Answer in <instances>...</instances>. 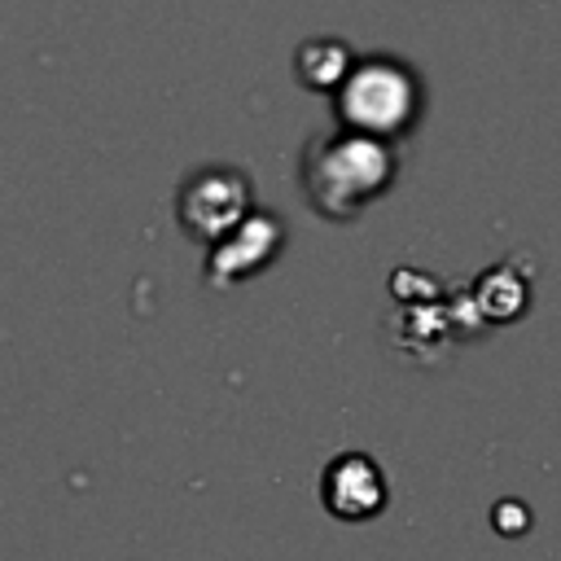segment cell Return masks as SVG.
I'll return each mask as SVG.
<instances>
[{"mask_svg":"<svg viewBox=\"0 0 561 561\" xmlns=\"http://www.w3.org/2000/svg\"><path fill=\"white\" fill-rule=\"evenodd\" d=\"M394 180V149L386 140L359 131H333L307 145L302 158V188L316 210L329 219L359 215L373 197H381Z\"/></svg>","mask_w":561,"mask_h":561,"instance_id":"6da1fadb","label":"cell"},{"mask_svg":"<svg viewBox=\"0 0 561 561\" xmlns=\"http://www.w3.org/2000/svg\"><path fill=\"white\" fill-rule=\"evenodd\" d=\"M421 105H425L421 75L390 53L355 57L342 83L333 88V110L342 118V131H359L386 145L412 131V123L421 118Z\"/></svg>","mask_w":561,"mask_h":561,"instance_id":"7a4b0ae2","label":"cell"},{"mask_svg":"<svg viewBox=\"0 0 561 561\" xmlns=\"http://www.w3.org/2000/svg\"><path fill=\"white\" fill-rule=\"evenodd\" d=\"M180 228L193 241H224L250 215V180L237 167H202L175 193Z\"/></svg>","mask_w":561,"mask_h":561,"instance_id":"3957f363","label":"cell"},{"mask_svg":"<svg viewBox=\"0 0 561 561\" xmlns=\"http://www.w3.org/2000/svg\"><path fill=\"white\" fill-rule=\"evenodd\" d=\"M320 500L333 517L342 522H364L386 508V473L364 456V451H342L324 473H320Z\"/></svg>","mask_w":561,"mask_h":561,"instance_id":"277c9868","label":"cell"},{"mask_svg":"<svg viewBox=\"0 0 561 561\" xmlns=\"http://www.w3.org/2000/svg\"><path fill=\"white\" fill-rule=\"evenodd\" d=\"M280 245V224L272 215H245L224 241H215V254H210V267L219 276V285L254 272L259 263H267Z\"/></svg>","mask_w":561,"mask_h":561,"instance_id":"5b68a950","label":"cell"},{"mask_svg":"<svg viewBox=\"0 0 561 561\" xmlns=\"http://www.w3.org/2000/svg\"><path fill=\"white\" fill-rule=\"evenodd\" d=\"M355 53L351 44L333 39V35H320V39H302L298 53H294V70H298V83L311 88V92H333L342 83V75L351 70Z\"/></svg>","mask_w":561,"mask_h":561,"instance_id":"8992f818","label":"cell"}]
</instances>
